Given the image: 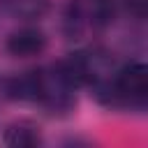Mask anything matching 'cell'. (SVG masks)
Returning a JSON list of instances; mask_svg holds the SVG:
<instances>
[{
    "mask_svg": "<svg viewBox=\"0 0 148 148\" xmlns=\"http://www.w3.org/2000/svg\"><path fill=\"white\" fill-rule=\"evenodd\" d=\"M148 90V72L143 65L134 62V65H127L120 69L118 79H116V92L127 97L130 102L132 99H143Z\"/></svg>",
    "mask_w": 148,
    "mask_h": 148,
    "instance_id": "obj_1",
    "label": "cell"
},
{
    "mask_svg": "<svg viewBox=\"0 0 148 148\" xmlns=\"http://www.w3.org/2000/svg\"><path fill=\"white\" fill-rule=\"evenodd\" d=\"M42 49H44V35L39 30H32V28L18 30L7 39V51L12 56L30 58V56H37Z\"/></svg>",
    "mask_w": 148,
    "mask_h": 148,
    "instance_id": "obj_2",
    "label": "cell"
},
{
    "mask_svg": "<svg viewBox=\"0 0 148 148\" xmlns=\"http://www.w3.org/2000/svg\"><path fill=\"white\" fill-rule=\"evenodd\" d=\"M5 141L9 146H35L39 143V134L32 125H25V123H18V125H12L5 134Z\"/></svg>",
    "mask_w": 148,
    "mask_h": 148,
    "instance_id": "obj_3",
    "label": "cell"
}]
</instances>
